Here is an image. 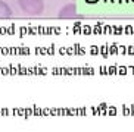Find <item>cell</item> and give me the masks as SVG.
<instances>
[{"mask_svg": "<svg viewBox=\"0 0 134 132\" xmlns=\"http://www.w3.org/2000/svg\"><path fill=\"white\" fill-rule=\"evenodd\" d=\"M18 6L25 15L40 16L44 12V0H16Z\"/></svg>", "mask_w": 134, "mask_h": 132, "instance_id": "6da1fadb", "label": "cell"}, {"mask_svg": "<svg viewBox=\"0 0 134 132\" xmlns=\"http://www.w3.org/2000/svg\"><path fill=\"white\" fill-rule=\"evenodd\" d=\"M58 18L59 19H75L77 18V6L74 3L65 4L59 12H58Z\"/></svg>", "mask_w": 134, "mask_h": 132, "instance_id": "7a4b0ae2", "label": "cell"}, {"mask_svg": "<svg viewBox=\"0 0 134 132\" xmlns=\"http://www.w3.org/2000/svg\"><path fill=\"white\" fill-rule=\"evenodd\" d=\"M12 9H10V6H9L4 0H0V21L3 19H9L10 16H12Z\"/></svg>", "mask_w": 134, "mask_h": 132, "instance_id": "3957f363", "label": "cell"}]
</instances>
